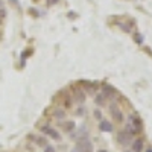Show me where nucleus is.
Returning <instances> with one entry per match:
<instances>
[{"label":"nucleus","instance_id":"nucleus-1","mask_svg":"<svg viewBox=\"0 0 152 152\" xmlns=\"http://www.w3.org/2000/svg\"><path fill=\"white\" fill-rule=\"evenodd\" d=\"M125 129L128 131L129 134H132V135L140 134L143 131V122H142V119L138 117L137 114H131V116L128 117V122H126Z\"/></svg>","mask_w":152,"mask_h":152},{"label":"nucleus","instance_id":"nucleus-2","mask_svg":"<svg viewBox=\"0 0 152 152\" xmlns=\"http://www.w3.org/2000/svg\"><path fill=\"white\" fill-rule=\"evenodd\" d=\"M70 88H72V100H73V104L82 105L85 102V99H87V93L84 91V88L81 85H75V84H72Z\"/></svg>","mask_w":152,"mask_h":152},{"label":"nucleus","instance_id":"nucleus-3","mask_svg":"<svg viewBox=\"0 0 152 152\" xmlns=\"http://www.w3.org/2000/svg\"><path fill=\"white\" fill-rule=\"evenodd\" d=\"M72 152H94V148H93V143L87 137H82V138H78Z\"/></svg>","mask_w":152,"mask_h":152},{"label":"nucleus","instance_id":"nucleus-4","mask_svg":"<svg viewBox=\"0 0 152 152\" xmlns=\"http://www.w3.org/2000/svg\"><path fill=\"white\" fill-rule=\"evenodd\" d=\"M40 129H41L43 135L49 137L50 140H53V142H59V140H61V134L58 132V129L53 128V126H50V125H43Z\"/></svg>","mask_w":152,"mask_h":152},{"label":"nucleus","instance_id":"nucleus-5","mask_svg":"<svg viewBox=\"0 0 152 152\" xmlns=\"http://www.w3.org/2000/svg\"><path fill=\"white\" fill-rule=\"evenodd\" d=\"M110 114H111V117L116 120L117 123H122L123 122V113L120 111V108H119V105L117 104H111L110 105Z\"/></svg>","mask_w":152,"mask_h":152},{"label":"nucleus","instance_id":"nucleus-6","mask_svg":"<svg viewBox=\"0 0 152 152\" xmlns=\"http://www.w3.org/2000/svg\"><path fill=\"white\" fill-rule=\"evenodd\" d=\"M132 134H129L126 129H122V131H119L117 132V142L120 143V145H123V146H126V145H129L131 142H132Z\"/></svg>","mask_w":152,"mask_h":152},{"label":"nucleus","instance_id":"nucleus-7","mask_svg":"<svg viewBox=\"0 0 152 152\" xmlns=\"http://www.w3.org/2000/svg\"><path fill=\"white\" fill-rule=\"evenodd\" d=\"M82 88H84V91L87 94H94L97 91V84L96 82H91V81H81L79 84Z\"/></svg>","mask_w":152,"mask_h":152},{"label":"nucleus","instance_id":"nucleus-8","mask_svg":"<svg viewBox=\"0 0 152 152\" xmlns=\"http://www.w3.org/2000/svg\"><path fill=\"white\" fill-rule=\"evenodd\" d=\"M100 93H102V94H104L107 99H111V97H114V96L117 94L116 88H114V87H111V85H108V84L102 85V91H100Z\"/></svg>","mask_w":152,"mask_h":152},{"label":"nucleus","instance_id":"nucleus-9","mask_svg":"<svg viewBox=\"0 0 152 152\" xmlns=\"http://www.w3.org/2000/svg\"><path fill=\"white\" fill-rule=\"evenodd\" d=\"M99 129L102 131V132H113L114 126H113V123H111L110 120L102 119V120H100V123H99Z\"/></svg>","mask_w":152,"mask_h":152},{"label":"nucleus","instance_id":"nucleus-10","mask_svg":"<svg viewBox=\"0 0 152 152\" xmlns=\"http://www.w3.org/2000/svg\"><path fill=\"white\" fill-rule=\"evenodd\" d=\"M59 126L62 129H64L66 132H72L73 129H76V123H75V120H64V122H61L59 123Z\"/></svg>","mask_w":152,"mask_h":152},{"label":"nucleus","instance_id":"nucleus-11","mask_svg":"<svg viewBox=\"0 0 152 152\" xmlns=\"http://www.w3.org/2000/svg\"><path fill=\"white\" fill-rule=\"evenodd\" d=\"M131 143H132V151L134 152H142L143 151V146H145L143 138H135V140H132Z\"/></svg>","mask_w":152,"mask_h":152},{"label":"nucleus","instance_id":"nucleus-12","mask_svg":"<svg viewBox=\"0 0 152 152\" xmlns=\"http://www.w3.org/2000/svg\"><path fill=\"white\" fill-rule=\"evenodd\" d=\"M52 116L55 117V119H64L66 117V110H62L61 107H58V108H55L53 111H52Z\"/></svg>","mask_w":152,"mask_h":152},{"label":"nucleus","instance_id":"nucleus-13","mask_svg":"<svg viewBox=\"0 0 152 152\" xmlns=\"http://www.w3.org/2000/svg\"><path fill=\"white\" fill-rule=\"evenodd\" d=\"M107 97L102 94V93H99V94H96V97H94V104L96 105H99V107H104L105 104H107Z\"/></svg>","mask_w":152,"mask_h":152},{"label":"nucleus","instance_id":"nucleus-14","mask_svg":"<svg viewBox=\"0 0 152 152\" xmlns=\"http://www.w3.org/2000/svg\"><path fill=\"white\" fill-rule=\"evenodd\" d=\"M35 145H38V146H41V148H44V146L47 145V137H46V135H41V137H37V138H35Z\"/></svg>","mask_w":152,"mask_h":152},{"label":"nucleus","instance_id":"nucleus-15","mask_svg":"<svg viewBox=\"0 0 152 152\" xmlns=\"http://www.w3.org/2000/svg\"><path fill=\"white\" fill-rule=\"evenodd\" d=\"M93 116H94V119H97V120H102V119H104L102 111H100V110H94V111H93Z\"/></svg>","mask_w":152,"mask_h":152},{"label":"nucleus","instance_id":"nucleus-16","mask_svg":"<svg viewBox=\"0 0 152 152\" xmlns=\"http://www.w3.org/2000/svg\"><path fill=\"white\" fill-rule=\"evenodd\" d=\"M84 113H85L84 107H82V105H78V110H76V114H78V116H84Z\"/></svg>","mask_w":152,"mask_h":152},{"label":"nucleus","instance_id":"nucleus-17","mask_svg":"<svg viewBox=\"0 0 152 152\" xmlns=\"http://www.w3.org/2000/svg\"><path fill=\"white\" fill-rule=\"evenodd\" d=\"M44 152H56V149H55L53 146H49V145H46V146H44Z\"/></svg>","mask_w":152,"mask_h":152},{"label":"nucleus","instance_id":"nucleus-18","mask_svg":"<svg viewBox=\"0 0 152 152\" xmlns=\"http://www.w3.org/2000/svg\"><path fill=\"white\" fill-rule=\"evenodd\" d=\"M134 40H135V41H137L138 44H142V43H143V37H142V35H138V34H137V35L134 37Z\"/></svg>","mask_w":152,"mask_h":152},{"label":"nucleus","instance_id":"nucleus-19","mask_svg":"<svg viewBox=\"0 0 152 152\" xmlns=\"http://www.w3.org/2000/svg\"><path fill=\"white\" fill-rule=\"evenodd\" d=\"M58 2H59V0H47V5H49V6H52V5H56Z\"/></svg>","mask_w":152,"mask_h":152},{"label":"nucleus","instance_id":"nucleus-20","mask_svg":"<svg viewBox=\"0 0 152 152\" xmlns=\"http://www.w3.org/2000/svg\"><path fill=\"white\" fill-rule=\"evenodd\" d=\"M97 152H108V151H107V149H99Z\"/></svg>","mask_w":152,"mask_h":152},{"label":"nucleus","instance_id":"nucleus-21","mask_svg":"<svg viewBox=\"0 0 152 152\" xmlns=\"http://www.w3.org/2000/svg\"><path fill=\"white\" fill-rule=\"evenodd\" d=\"M146 152H152V149H148V151H146Z\"/></svg>","mask_w":152,"mask_h":152},{"label":"nucleus","instance_id":"nucleus-22","mask_svg":"<svg viewBox=\"0 0 152 152\" xmlns=\"http://www.w3.org/2000/svg\"><path fill=\"white\" fill-rule=\"evenodd\" d=\"M126 152H134V151H132V149H131V151H126Z\"/></svg>","mask_w":152,"mask_h":152},{"label":"nucleus","instance_id":"nucleus-23","mask_svg":"<svg viewBox=\"0 0 152 152\" xmlns=\"http://www.w3.org/2000/svg\"><path fill=\"white\" fill-rule=\"evenodd\" d=\"M0 6H2V2H0Z\"/></svg>","mask_w":152,"mask_h":152}]
</instances>
